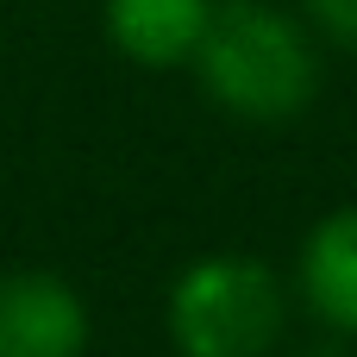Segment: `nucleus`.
<instances>
[{
    "instance_id": "nucleus-1",
    "label": "nucleus",
    "mask_w": 357,
    "mask_h": 357,
    "mask_svg": "<svg viewBox=\"0 0 357 357\" xmlns=\"http://www.w3.org/2000/svg\"><path fill=\"white\" fill-rule=\"evenodd\" d=\"M188 69L220 113L245 126H289L320 94V38L270 0H220Z\"/></svg>"
},
{
    "instance_id": "nucleus-2",
    "label": "nucleus",
    "mask_w": 357,
    "mask_h": 357,
    "mask_svg": "<svg viewBox=\"0 0 357 357\" xmlns=\"http://www.w3.org/2000/svg\"><path fill=\"white\" fill-rule=\"evenodd\" d=\"M282 326L289 289L251 251H207L163 295V333L176 357H270Z\"/></svg>"
},
{
    "instance_id": "nucleus-3",
    "label": "nucleus",
    "mask_w": 357,
    "mask_h": 357,
    "mask_svg": "<svg viewBox=\"0 0 357 357\" xmlns=\"http://www.w3.org/2000/svg\"><path fill=\"white\" fill-rule=\"evenodd\" d=\"M88 301L50 270H0V357H82Z\"/></svg>"
},
{
    "instance_id": "nucleus-4",
    "label": "nucleus",
    "mask_w": 357,
    "mask_h": 357,
    "mask_svg": "<svg viewBox=\"0 0 357 357\" xmlns=\"http://www.w3.org/2000/svg\"><path fill=\"white\" fill-rule=\"evenodd\" d=\"M220 0H100L113 50L138 69H188Z\"/></svg>"
},
{
    "instance_id": "nucleus-5",
    "label": "nucleus",
    "mask_w": 357,
    "mask_h": 357,
    "mask_svg": "<svg viewBox=\"0 0 357 357\" xmlns=\"http://www.w3.org/2000/svg\"><path fill=\"white\" fill-rule=\"evenodd\" d=\"M295 289H301L307 314H314L326 333L357 339V201L351 207H333V213L301 238Z\"/></svg>"
},
{
    "instance_id": "nucleus-6",
    "label": "nucleus",
    "mask_w": 357,
    "mask_h": 357,
    "mask_svg": "<svg viewBox=\"0 0 357 357\" xmlns=\"http://www.w3.org/2000/svg\"><path fill=\"white\" fill-rule=\"evenodd\" d=\"M301 19L314 38L339 44V50H357V0H301Z\"/></svg>"
},
{
    "instance_id": "nucleus-7",
    "label": "nucleus",
    "mask_w": 357,
    "mask_h": 357,
    "mask_svg": "<svg viewBox=\"0 0 357 357\" xmlns=\"http://www.w3.org/2000/svg\"><path fill=\"white\" fill-rule=\"evenodd\" d=\"M301 357H339V351H326V345H320V351H301Z\"/></svg>"
}]
</instances>
